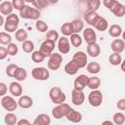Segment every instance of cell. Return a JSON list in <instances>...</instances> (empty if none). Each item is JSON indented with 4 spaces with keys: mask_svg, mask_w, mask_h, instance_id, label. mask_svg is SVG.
<instances>
[{
    "mask_svg": "<svg viewBox=\"0 0 125 125\" xmlns=\"http://www.w3.org/2000/svg\"><path fill=\"white\" fill-rule=\"evenodd\" d=\"M1 105L7 111L12 112V111L16 110V108L18 107L19 104L14 100L13 97H11V96H4L1 99Z\"/></svg>",
    "mask_w": 125,
    "mask_h": 125,
    "instance_id": "cell-5",
    "label": "cell"
},
{
    "mask_svg": "<svg viewBox=\"0 0 125 125\" xmlns=\"http://www.w3.org/2000/svg\"><path fill=\"white\" fill-rule=\"evenodd\" d=\"M108 34L114 38L119 37L122 34V27L119 24H112L108 28Z\"/></svg>",
    "mask_w": 125,
    "mask_h": 125,
    "instance_id": "cell-25",
    "label": "cell"
},
{
    "mask_svg": "<svg viewBox=\"0 0 125 125\" xmlns=\"http://www.w3.org/2000/svg\"><path fill=\"white\" fill-rule=\"evenodd\" d=\"M8 51H7V48H4V47H0V60H4L6 59V57L8 56Z\"/></svg>",
    "mask_w": 125,
    "mask_h": 125,
    "instance_id": "cell-49",
    "label": "cell"
},
{
    "mask_svg": "<svg viewBox=\"0 0 125 125\" xmlns=\"http://www.w3.org/2000/svg\"><path fill=\"white\" fill-rule=\"evenodd\" d=\"M4 121L7 125H16L18 123V119H17V116L12 113V112H9L5 115L4 117Z\"/></svg>",
    "mask_w": 125,
    "mask_h": 125,
    "instance_id": "cell-35",
    "label": "cell"
},
{
    "mask_svg": "<svg viewBox=\"0 0 125 125\" xmlns=\"http://www.w3.org/2000/svg\"><path fill=\"white\" fill-rule=\"evenodd\" d=\"M61 31L62 33L66 37V36H71L74 31H73V27H72V24L71 22H64L62 27H61Z\"/></svg>",
    "mask_w": 125,
    "mask_h": 125,
    "instance_id": "cell-27",
    "label": "cell"
},
{
    "mask_svg": "<svg viewBox=\"0 0 125 125\" xmlns=\"http://www.w3.org/2000/svg\"><path fill=\"white\" fill-rule=\"evenodd\" d=\"M117 108L120 110H125V99H120L117 102Z\"/></svg>",
    "mask_w": 125,
    "mask_h": 125,
    "instance_id": "cell-50",
    "label": "cell"
},
{
    "mask_svg": "<svg viewBox=\"0 0 125 125\" xmlns=\"http://www.w3.org/2000/svg\"><path fill=\"white\" fill-rule=\"evenodd\" d=\"M122 38H123V41L125 42V31L122 32Z\"/></svg>",
    "mask_w": 125,
    "mask_h": 125,
    "instance_id": "cell-55",
    "label": "cell"
},
{
    "mask_svg": "<svg viewBox=\"0 0 125 125\" xmlns=\"http://www.w3.org/2000/svg\"><path fill=\"white\" fill-rule=\"evenodd\" d=\"M101 85V79L98 76H92L88 78V84L87 86L93 91V90H98V88Z\"/></svg>",
    "mask_w": 125,
    "mask_h": 125,
    "instance_id": "cell-26",
    "label": "cell"
},
{
    "mask_svg": "<svg viewBox=\"0 0 125 125\" xmlns=\"http://www.w3.org/2000/svg\"><path fill=\"white\" fill-rule=\"evenodd\" d=\"M31 59L34 62H42L44 60H45V57L41 54V52L38 50V51H34L32 54H31Z\"/></svg>",
    "mask_w": 125,
    "mask_h": 125,
    "instance_id": "cell-41",
    "label": "cell"
},
{
    "mask_svg": "<svg viewBox=\"0 0 125 125\" xmlns=\"http://www.w3.org/2000/svg\"><path fill=\"white\" fill-rule=\"evenodd\" d=\"M21 48H22V51L24 52V53H33L34 51V44H33V42L32 41H30V40H26V41H24L23 43H22V45H21Z\"/></svg>",
    "mask_w": 125,
    "mask_h": 125,
    "instance_id": "cell-36",
    "label": "cell"
},
{
    "mask_svg": "<svg viewBox=\"0 0 125 125\" xmlns=\"http://www.w3.org/2000/svg\"><path fill=\"white\" fill-rule=\"evenodd\" d=\"M26 76H27L26 70H25L23 67H20V66H19L18 69H17L16 72H15L14 78H15L17 81H23V80H25Z\"/></svg>",
    "mask_w": 125,
    "mask_h": 125,
    "instance_id": "cell-28",
    "label": "cell"
},
{
    "mask_svg": "<svg viewBox=\"0 0 125 125\" xmlns=\"http://www.w3.org/2000/svg\"><path fill=\"white\" fill-rule=\"evenodd\" d=\"M120 66H121V70H122L123 72H125V60H123V61H122V62H121Z\"/></svg>",
    "mask_w": 125,
    "mask_h": 125,
    "instance_id": "cell-53",
    "label": "cell"
},
{
    "mask_svg": "<svg viewBox=\"0 0 125 125\" xmlns=\"http://www.w3.org/2000/svg\"><path fill=\"white\" fill-rule=\"evenodd\" d=\"M65 117H66V119L68 121L73 122V123H78V122H80L82 120V114L79 111H77V110H75L73 108L69 109V111H68V113L66 114Z\"/></svg>",
    "mask_w": 125,
    "mask_h": 125,
    "instance_id": "cell-17",
    "label": "cell"
},
{
    "mask_svg": "<svg viewBox=\"0 0 125 125\" xmlns=\"http://www.w3.org/2000/svg\"><path fill=\"white\" fill-rule=\"evenodd\" d=\"M55 45H56V42H54V41H52V40L46 39L45 41L42 42L39 51L41 52V54H42L45 58H47V57L50 58V56L53 54V51H54V49H55Z\"/></svg>",
    "mask_w": 125,
    "mask_h": 125,
    "instance_id": "cell-6",
    "label": "cell"
},
{
    "mask_svg": "<svg viewBox=\"0 0 125 125\" xmlns=\"http://www.w3.org/2000/svg\"><path fill=\"white\" fill-rule=\"evenodd\" d=\"M62 62V56L59 53H53L49 58L48 67L51 70H57L60 68Z\"/></svg>",
    "mask_w": 125,
    "mask_h": 125,
    "instance_id": "cell-7",
    "label": "cell"
},
{
    "mask_svg": "<svg viewBox=\"0 0 125 125\" xmlns=\"http://www.w3.org/2000/svg\"><path fill=\"white\" fill-rule=\"evenodd\" d=\"M72 61L77 64V66L79 68H82V67H85L88 63H87V61H88V58H87V55L82 52V51H79V52H76L73 57H72Z\"/></svg>",
    "mask_w": 125,
    "mask_h": 125,
    "instance_id": "cell-10",
    "label": "cell"
},
{
    "mask_svg": "<svg viewBox=\"0 0 125 125\" xmlns=\"http://www.w3.org/2000/svg\"><path fill=\"white\" fill-rule=\"evenodd\" d=\"M88 102L94 107L100 106L103 103V94H102V92L99 91V90H93L88 96Z\"/></svg>",
    "mask_w": 125,
    "mask_h": 125,
    "instance_id": "cell-8",
    "label": "cell"
},
{
    "mask_svg": "<svg viewBox=\"0 0 125 125\" xmlns=\"http://www.w3.org/2000/svg\"><path fill=\"white\" fill-rule=\"evenodd\" d=\"M28 124H29V121L27 119H21L17 123V125H28Z\"/></svg>",
    "mask_w": 125,
    "mask_h": 125,
    "instance_id": "cell-51",
    "label": "cell"
},
{
    "mask_svg": "<svg viewBox=\"0 0 125 125\" xmlns=\"http://www.w3.org/2000/svg\"><path fill=\"white\" fill-rule=\"evenodd\" d=\"M86 67H87L88 72L91 73V74H93V75L94 74H97V73H99L101 71V65H100V63H98L96 62H89Z\"/></svg>",
    "mask_w": 125,
    "mask_h": 125,
    "instance_id": "cell-29",
    "label": "cell"
},
{
    "mask_svg": "<svg viewBox=\"0 0 125 125\" xmlns=\"http://www.w3.org/2000/svg\"><path fill=\"white\" fill-rule=\"evenodd\" d=\"M71 24H72V27H73V31L74 33H79L81 30H83L84 28V23L83 21L80 20V19H75L71 21Z\"/></svg>",
    "mask_w": 125,
    "mask_h": 125,
    "instance_id": "cell-33",
    "label": "cell"
},
{
    "mask_svg": "<svg viewBox=\"0 0 125 125\" xmlns=\"http://www.w3.org/2000/svg\"><path fill=\"white\" fill-rule=\"evenodd\" d=\"M7 51H8V54H9L10 56H15V55L18 54L19 48H18V46H17L15 43H11V44L8 45Z\"/></svg>",
    "mask_w": 125,
    "mask_h": 125,
    "instance_id": "cell-45",
    "label": "cell"
},
{
    "mask_svg": "<svg viewBox=\"0 0 125 125\" xmlns=\"http://www.w3.org/2000/svg\"><path fill=\"white\" fill-rule=\"evenodd\" d=\"M12 36L6 32H0V43L2 45H9L12 42Z\"/></svg>",
    "mask_w": 125,
    "mask_h": 125,
    "instance_id": "cell-40",
    "label": "cell"
},
{
    "mask_svg": "<svg viewBox=\"0 0 125 125\" xmlns=\"http://www.w3.org/2000/svg\"><path fill=\"white\" fill-rule=\"evenodd\" d=\"M18 104H19V106L21 108H29L32 106L33 101L29 96H21V97H20Z\"/></svg>",
    "mask_w": 125,
    "mask_h": 125,
    "instance_id": "cell-22",
    "label": "cell"
},
{
    "mask_svg": "<svg viewBox=\"0 0 125 125\" xmlns=\"http://www.w3.org/2000/svg\"><path fill=\"white\" fill-rule=\"evenodd\" d=\"M71 107L69 106V104L63 103V104H58L57 106H55L53 109H52V115L56 118V119H61L62 117H65L66 114L68 113L69 109Z\"/></svg>",
    "mask_w": 125,
    "mask_h": 125,
    "instance_id": "cell-4",
    "label": "cell"
},
{
    "mask_svg": "<svg viewBox=\"0 0 125 125\" xmlns=\"http://www.w3.org/2000/svg\"><path fill=\"white\" fill-rule=\"evenodd\" d=\"M31 75L36 80L45 81L50 77V72L45 67H34L31 71Z\"/></svg>",
    "mask_w": 125,
    "mask_h": 125,
    "instance_id": "cell-9",
    "label": "cell"
},
{
    "mask_svg": "<svg viewBox=\"0 0 125 125\" xmlns=\"http://www.w3.org/2000/svg\"><path fill=\"white\" fill-rule=\"evenodd\" d=\"M100 18L101 16H99L97 12H86L84 15V20L86 21V22L93 26H95Z\"/></svg>",
    "mask_w": 125,
    "mask_h": 125,
    "instance_id": "cell-15",
    "label": "cell"
},
{
    "mask_svg": "<svg viewBox=\"0 0 125 125\" xmlns=\"http://www.w3.org/2000/svg\"><path fill=\"white\" fill-rule=\"evenodd\" d=\"M35 27H36V29H37L39 32H47V31H48V24H47L44 21H41V20L36 21V22H35Z\"/></svg>",
    "mask_w": 125,
    "mask_h": 125,
    "instance_id": "cell-39",
    "label": "cell"
},
{
    "mask_svg": "<svg viewBox=\"0 0 125 125\" xmlns=\"http://www.w3.org/2000/svg\"><path fill=\"white\" fill-rule=\"evenodd\" d=\"M41 13L38 9L36 8H32L28 5H25L21 11H20V16L22 19L25 20H34V21H38L39 17H40Z\"/></svg>",
    "mask_w": 125,
    "mask_h": 125,
    "instance_id": "cell-1",
    "label": "cell"
},
{
    "mask_svg": "<svg viewBox=\"0 0 125 125\" xmlns=\"http://www.w3.org/2000/svg\"><path fill=\"white\" fill-rule=\"evenodd\" d=\"M9 91L10 93L12 94V96L14 97H21V94H22V87L21 85L17 82V81H14L10 84L9 86Z\"/></svg>",
    "mask_w": 125,
    "mask_h": 125,
    "instance_id": "cell-19",
    "label": "cell"
},
{
    "mask_svg": "<svg viewBox=\"0 0 125 125\" xmlns=\"http://www.w3.org/2000/svg\"><path fill=\"white\" fill-rule=\"evenodd\" d=\"M109 63L111 65H119L121 64L122 62V58H121V55L120 54H117V53H112L110 56H109Z\"/></svg>",
    "mask_w": 125,
    "mask_h": 125,
    "instance_id": "cell-34",
    "label": "cell"
},
{
    "mask_svg": "<svg viewBox=\"0 0 125 125\" xmlns=\"http://www.w3.org/2000/svg\"><path fill=\"white\" fill-rule=\"evenodd\" d=\"M52 3H54V2H50V1H46V0H37V1H33L31 4L33 6H35L36 9L39 10V9L45 8L46 6H48V5L52 4Z\"/></svg>",
    "mask_w": 125,
    "mask_h": 125,
    "instance_id": "cell-42",
    "label": "cell"
},
{
    "mask_svg": "<svg viewBox=\"0 0 125 125\" xmlns=\"http://www.w3.org/2000/svg\"><path fill=\"white\" fill-rule=\"evenodd\" d=\"M110 47L113 53L120 54L125 50V42L123 41V39H115L111 42Z\"/></svg>",
    "mask_w": 125,
    "mask_h": 125,
    "instance_id": "cell-18",
    "label": "cell"
},
{
    "mask_svg": "<svg viewBox=\"0 0 125 125\" xmlns=\"http://www.w3.org/2000/svg\"><path fill=\"white\" fill-rule=\"evenodd\" d=\"M100 53H101V48H100V45L98 43H93V44L87 45V54L90 57L96 58L100 55Z\"/></svg>",
    "mask_w": 125,
    "mask_h": 125,
    "instance_id": "cell-20",
    "label": "cell"
},
{
    "mask_svg": "<svg viewBox=\"0 0 125 125\" xmlns=\"http://www.w3.org/2000/svg\"><path fill=\"white\" fill-rule=\"evenodd\" d=\"M116 3H117L116 0H104V1H103V4H104L109 11H111V10L113 9V7L115 6Z\"/></svg>",
    "mask_w": 125,
    "mask_h": 125,
    "instance_id": "cell-47",
    "label": "cell"
},
{
    "mask_svg": "<svg viewBox=\"0 0 125 125\" xmlns=\"http://www.w3.org/2000/svg\"><path fill=\"white\" fill-rule=\"evenodd\" d=\"M50 123H51V118L46 113L38 114L33 122L34 125H50Z\"/></svg>",
    "mask_w": 125,
    "mask_h": 125,
    "instance_id": "cell-21",
    "label": "cell"
},
{
    "mask_svg": "<svg viewBox=\"0 0 125 125\" xmlns=\"http://www.w3.org/2000/svg\"><path fill=\"white\" fill-rule=\"evenodd\" d=\"M88 78H89V77H88L87 75H85V74H80V75H78V76L75 78L74 82H73L74 89L77 90V91H83V90L86 88L87 84H88Z\"/></svg>",
    "mask_w": 125,
    "mask_h": 125,
    "instance_id": "cell-11",
    "label": "cell"
},
{
    "mask_svg": "<svg viewBox=\"0 0 125 125\" xmlns=\"http://www.w3.org/2000/svg\"><path fill=\"white\" fill-rule=\"evenodd\" d=\"M83 38L87 44H93L97 41V34L96 31L91 27H86L83 30Z\"/></svg>",
    "mask_w": 125,
    "mask_h": 125,
    "instance_id": "cell-12",
    "label": "cell"
},
{
    "mask_svg": "<svg viewBox=\"0 0 125 125\" xmlns=\"http://www.w3.org/2000/svg\"><path fill=\"white\" fill-rule=\"evenodd\" d=\"M12 3H13V6H14V9L19 10V11H21L25 6V2L23 0H13Z\"/></svg>",
    "mask_w": 125,
    "mask_h": 125,
    "instance_id": "cell-46",
    "label": "cell"
},
{
    "mask_svg": "<svg viewBox=\"0 0 125 125\" xmlns=\"http://www.w3.org/2000/svg\"><path fill=\"white\" fill-rule=\"evenodd\" d=\"M7 90H8L7 85H6L4 82H1V83H0V96L4 97L5 94H6V92H7Z\"/></svg>",
    "mask_w": 125,
    "mask_h": 125,
    "instance_id": "cell-48",
    "label": "cell"
},
{
    "mask_svg": "<svg viewBox=\"0 0 125 125\" xmlns=\"http://www.w3.org/2000/svg\"><path fill=\"white\" fill-rule=\"evenodd\" d=\"M113 123L116 125H123L125 122V115L122 112H116L113 115Z\"/></svg>",
    "mask_w": 125,
    "mask_h": 125,
    "instance_id": "cell-38",
    "label": "cell"
},
{
    "mask_svg": "<svg viewBox=\"0 0 125 125\" xmlns=\"http://www.w3.org/2000/svg\"><path fill=\"white\" fill-rule=\"evenodd\" d=\"M13 10H14V6L13 3L10 1H3L0 4V13L3 16H9L11 14H13Z\"/></svg>",
    "mask_w": 125,
    "mask_h": 125,
    "instance_id": "cell-16",
    "label": "cell"
},
{
    "mask_svg": "<svg viewBox=\"0 0 125 125\" xmlns=\"http://www.w3.org/2000/svg\"><path fill=\"white\" fill-rule=\"evenodd\" d=\"M101 6L100 0H89L87 2V12H96Z\"/></svg>",
    "mask_w": 125,
    "mask_h": 125,
    "instance_id": "cell-32",
    "label": "cell"
},
{
    "mask_svg": "<svg viewBox=\"0 0 125 125\" xmlns=\"http://www.w3.org/2000/svg\"><path fill=\"white\" fill-rule=\"evenodd\" d=\"M15 37H16V39H17L19 42L23 43L24 41H26V40H27L28 34H27L26 30H24L23 28H20V29H18V30L16 31Z\"/></svg>",
    "mask_w": 125,
    "mask_h": 125,
    "instance_id": "cell-31",
    "label": "cell"
},
{
    "mask_svg": "<svg viewBox=\"0 0 125 125\" xmlns=\"http://www.w3.org/2000/svg\"><path fill=\"white\" fill-rule=\"evenodd\" d=\"M107 27H108V22L103 17H101L99 19V21H97V23L95 24V28L98 29L99 31H104V30L107 29Z\"/></svg>",
    "mask_w": 125,
    "mask_h": 125,
    "instance_id": "cell-30",
    "label": "cell"
},
{
    "mask_svg": "<svg viewBox=\"0 0 125 125\" xmlns=\"http://www.w3.org/2000/svg\"><path fill=\"white\" fill-rule=\"evenodd\" d=\"M49 96H50V99H51L52 103H54L56 104H63L65 102V99H66L65 94L62 92V90L60 87H57V86L50 89Z\"/></svg>",
    "mask_w": 125,
    "mask_h": 125,
    "instance_id": "cell-2",
    "label": "cell"
},
{
    "mask_svg": "<svg viewBox=\"0 0 125 125\" xmlns=\"http://www.w3.org/2000/svg\"><path fill=\"white\" fill-rule=\"evenodd\" d=\"M3 24H5L4 18H3V16H0V25H3Z\"/></svg>",
    "mask_w": 125,
    "mask_h": 125,
    "instance_id": "cell-54",
    "label": "cell"
},
{
    "mask_svg": "<svg viewBox=\"0 0 125 125\" xmlns=\"http://www.w3.org/2000/svg\"><path fill=\"white\" fill-rule=\"evenodd\" d=\"M78 69H79V67L77 66V64H76L72 60L69 61V62L64 65V71H65L68 75H74V74H76L77 71H78Z\"/></svg>",
    "mask_w": 125,
    "mask_h": 125,
    "instance_id": "cell-23",
    "label": "cell"
},
{
    "mask_svg": "<svg viewBox=\"0 0 125 125\" xmlns=\"http://www.w3.org/2000/svg\"><path fill=\"white\" fill-rule=\"evenodd\" d=\"M28 125H34V124H33V123H32V124H31V123H29V124H28Z\"/></svg>",
    "mask_w": 125,
    "mask_h": 125,
    "instance_id": "cell-56",
    "label": "cell"
},
{
    "mask_svg": "<svg viewBox=\"0 0 125 125\" xmlns=\"http://www.w3.org/2000/svg\"><path fill=\"white\" fill-rule=\"evenodd\" d=\"M111 12L114 14L115 17L121 18V17L125 16V5H123L122 3H120V2L117 1V3L115 4V6L111 10Z\"/></svg>",
    "mask_w": 125,
    "mask_h": 125,
    "instance_id": "cell-24",
    "label": "cell"
},
{
    "mask_svg": "<svg viewBox=\"0 0 125 125\" xmlns=\"http://www.w3.org/2000/svg\"><path fill=\"white\" fill-rule=\"evenodd\" d=\"M46 39H48V40H52V41H54V42H56L57 40H59L60 38H59V33L56 31V30H49V31H47V33H46Z\"/></svg>",
    "mask_w": 125,
    "mask_h": 125,
    "instance_id": "cell-44",
    "label": "cell"
},
{
    "mask_svg": "<svg viewBox=\"0 0 125 125\" xmlns=\"http://www.w3.org/2000/svg\"><path fill=\"white\" fill-rule=\"evenodd\" d=\"M70 43L73 47H79L82 44V38L79 34L77 33H73L70 36Z\"/></svg>",
    "mask_w": 125,
    "mask_h": 125,
    "instance_id": "cell-37",
    "label": "cell"
},
{
    "mask_svg": "<svg viewBox=\"0 0 125 125\" xmlns=\"http://www.w3.org/2000/svg\"><path fill=\"white\" fill-rule=\"evenodd\" d=\"M58 49L62 54H67L70 51V44L69 40L65 36H62L58 40Z\"/></svg>",
    "mask_w": 125,
    "mask_h": 125,
    "instance_id": "cell-13",
    "label": "cell"
},
{
    "mask_svg": "<svg viewBox=\"0 0 125 125\" xmlns=\"http://www.w3.org/2000/svg\"><path fill=\"white\" fill-rule=\"evenodd\" d=\"M18 65L17 64H14V63H10L9 65H7L6 67V74L9 76V77H14L15 75V72L16 70L18 69Z\"/></svg>",
    "mask_w": 125,
    "mask_h": 125,
    "instance_id": "cell-43",
    "label": "cell"
},
{
    "mask_svg": "<svg viewBox=\"0 0 125 125\" xmlns=\"http://www.w3.org/2000/svg\"><path fill=\"white\" fill-rule=\"evenodd\" d=\"M20 22V19L18 15L16 14H11L6 18L4 28L8 32H15L18 30V25Z\"/></svg>",
    "mask_w": 125,
    "mask_h": 125,
    "instance_id": "cell-3",
    "label": "cell"
},
{
    "mask_svg": "<svg viewBox=\"0 0 125 125\" xmlns=\"http://www.w3.org/2000/svg\"><path fill=\"white\" fill-rule=\"evenodd\" d=\"M102 125H114V123L111 122V121H109V120H104V121L102 123Z\"/></svg>",
    "mask_w": 125,
    "mask_h": 125,
    "instance_id": "cell-52",
    "label": "cell"
},
{
    "mask_svg": "<svg viewBox=\"0 0 125 125\" xmlns=\"http://www.w3.org/2000/svg\"><path fill=\"white\" fill-rule=\"evenodd\" d=\"M71 101H72L73 104L81 105L85 101V95H84L83 91H77V90L73 89L71 92Z\"/></svg>",
    "mask_w": 125,
    "mask_h": 125,
    "instance_id": "cell-14",
    "label": "cell"
}]
</instances>
